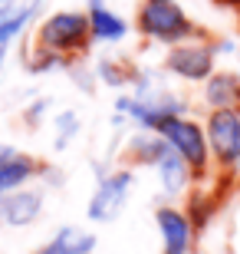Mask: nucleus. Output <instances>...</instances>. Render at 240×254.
Listing matches in <instances>:
<instances>
[{
    "label": "nucleus",
    "instance_id": "obj_20",
    "mask_svg": "<svg viewBox=\"0 0 240 254\" xmlns=\"http://www.w3.org/2000/svg\"><path fill=\"white\" fill-rule=\"evenodd\" d=\"M13 152H17V149H10V145H3V142H0V159H7V155H13Z\"/></svg>",
    "mask_w": 240,
    "mask_h": 254
},
{
    "label": "nucleus",
    "instance_id": "obj_21",
    "mask_svg": "<svg viewBox=\"0 0 240 254\" xmlns=\"http://www.w3.org/2000/svg\"><path fill=\"white\" fill-rule=\"evenodd\" d=\"M3 60H7V47H0V69H3Z\"/></svg>",
    "mask_w": 240,
    "mask_h": 254
},
{
    "label": "nucleus",
    "instance_id": "obj_4",
    "mask_svg": "<svg viewBox=\"0 0 240 254\" xmlns=\"http://www.w3.org/2000/svg\"><path fill=\"white\" fill-rule=\"evenodd\" d=\"M129 189H132V172H112V175H102L99 185H96L93 198H89V208H86V215L89 221H115L122 215V208L129 201Z\"/></svg>",
    "mask_w": 240,
    "mask_h": 254
},
{
    "label": "nucleus",
    "instance_id": "obj_9",
    "mask_svg": "<svg viewBox=\"0 0 240 254\" xmlns=\"http://www.w3.org/2000/svg\"><path fill=\"white\" fill-rule=\"evenodd\" d=\"M89 27H93V40L99 43H119L129 33V23L105 7V0H89Z\"/></svg>",
    "mask_w": 240,
    "mask_h": 254
},
{
    "label": "nucleus",
    "instance_id": "obj_3",
    "mask_svg": "<svg viewBox=\"0 0 240 254\" xmlns=\"http://www.w3.org/2000/svg\"><path fill=\"white\" fill-rule=\"evenodd\" d=\"M158 135L171 145V149L181 155V159L191 165V169L201 172L207 165V139H204V132L191 123V119H181V116H168L165 123L158 126Z\"/></svg>",
    "mask_w": 240,
    "mask_h": 254
},
{
    "label": "nucleus",
    "instance_id": "obj_11",
    "mask_svg": "<svg viewBox=\"0 0 240 254\" xmlns=\"http://www.w3.org/2000/svg\"><path fill=\"white\" fill-rule=\"evenodd\" d=\"M158 165V175H161V185H165V191L168 195H178V191H185V185H188V175H191V165H188L181 155H178L171 145H168L165 152H161V159L155 162Z\"/></svg>",
    "mask_w": 240,
    "mask_h": 254
},
{
    "label": "nucleus",
    "instance_id": "obj_13",
    "mask_svg": "<svg viewBox=\"0 0 240 254\" xmlns=\"http://www.w3.org/2000/svg\"><path fill=\"white\" fill-rule=\"evenodd\" d=\"M204 96H207V103L214 109H234L240 103V79L231 73H217V76H211Z\"/></svg>",
    "mask_w": 240,
    "mask_h": 254
},
{
    "label": "nucleus",
    "instance_id": "obj_16",
    "mask_svg": "<svg viewBox=\"0 0 240 254\" xmlns=\"http://www.w3.org/2000/svg\"><path fill=\"white\" fill-rule=\"evenodd\" d=\"M59 63H63V57H59V53H49V50L40 47L37 53L27 60V69H30V73H49V69H56Z\"/></svg>",
    "mask_w": 240,
    "mask_h": 254
},
{
    "label": "nucleus",
    "instance_id": "obj_10",
    "mask_svg": "<svg viewBox=\"0 0 240 254\" xmlns=\"http://www.w3.org/2000/svg\"><path fill=\"white\" fill-rule=\"evenodd\" d=\"M40 169V162L33 155H23V152H13L7 159H0V195H10V191L23 189Z\"/></svg>",
    "mask_w": 240,
    "mask_h": 254
},
{
    "label": "nucleus",
    "instance_id": "obj_15",
    "mask_svg": "<svg viewBox=\"0 0 240 254\" xmlns=\"http://www.w3.org/2000/svg\"><path fill=\"white\" fill-rule=\"evenodd\" d=\"M76 132H79V116L69 113V109L59 113L56 116V149H66L76 139Z\"/></svg>",
    "mask_w": 240,
    "mask_h": 254
},
{
    "label": "nucleus",
    "instance_id": "obj_14",
    "mask_svg": "<svg viewBox=\"0 0 240 254\" xmlns=\"http://www.w3.org/2000/svg\"><path fill=\"white\" fill-rule=\"evenodd\" d=\"M49 248L56 254H93L96 251V235H89V231H83V228H76V225H66V228L56 231Z\"/></svg>",
    "mask_w": 240,
    "mask_h": 254
},
{
    "label": "nucleus",
    "instance_id": "obj_12",
    "mask_svg": "<svg viewBox=\"0 0 240 254\" xmlns=\"http://www.w3.org/2000/svg\"><path fill=\"white\" fill-rule=\"evenodd\" d=\"M40 3H43V0H23L20 7H13L7 17L0 20V47H7L10 40H17L20 33L30 27V20L40 13Z\"/></svg>",
    "mask_w": 240,
    "mask_h": 254
},
{
    "label": "nucleus",
    "instance_id": "obj_19",
    "mask_svg": "<svg viewBox=\"0 0 240 254\" xmlns=\"http://www.w3.org/2000/svg\"><path fill=\"white\" fill-rule=\"evenodd\" d=\"M13 7H17V3H13V0H0V20L7 17V13H10V10H13Z\"/></svg>",
    "mask_w": 240,
    "mask_h": 254
},
{
    "label": "nucleus",
    "instance_id": "obj_2",
    "mask_svg": "<svg viewBox=\"0 0 240 254\" xmlns=\"http://www.w3.org/2000/svg\"><path fill=\"white\" fill-rule=\"evenodd\" d=\"M139 30L161 43H178L191 37V20L178 0H145L139 10Z\"/></svg>",
    "mask_w": 240,
    "mask_h": 254
},
{
    "label": "nucleus",
    "instance_id": "obj_18",
    "mask_svg": "<svg viewBox=\"0 0 240 254\" xmlns=\"http://www.w3.org/2000/svg\"><path fill=\"white\" fill-rule=\"evenodd\" d=\"M47 109H49V99H37V103L30 106V113H27V119H30V126H37V123H40V116L47 113Z\"/></svg>",
    "mask_w": 240,
    "mask_h": 254
},
{
    "label": "nucleus",
    "instance_id": "obj_1",
    "mask_svg": "<svg viewBox=\"0 0 240 254\" xmlns=\"http://www.w3.org/2000/svg\"><path fill=\"white\" fill-rule=\"evenodd\" d=\"M40 47L49 50V53H59V57H69V53H83L93 40V27H89V13L83 10H56L49 13L37 30Z\"/></svg>",
    "mask_w": 240,
    "mask_h": 254
},
{
    "label": "nucleus",
    "instance_id": "obj_8",
    "mask_svg": "<svg viewBox=\"0 0 240 254\" xmlns=\"http://www.w3.org/2000/svg\"><path fill=\"white\" fill-rule=\"evenodd\" d=\"M155 221H158V231H161V241H165V254H188V248H191L188 218L175 208H158Z\"/></svg>",
    "mask_w": 240,
    "mask_h": 254
},
{
    "label": "nucleus",
    "instance_id": "obj_7",
    "mask_svg": "<svg viewBox=\"0 0 240 254\" xmlns=\"http://www.w3.org/2000/svg\"><path fill=\"white\" fill-rule=\"evenodd\" d=\"M165 66L181 79H207L214 69V53L207 47H175L168 53Z\"/></svg>",
    "mask_w": 240,
    "mask_h": 254
},
{
    "label": "nucleus",
    "instance_id": "obj_22",
    "mask_svg": "<svg viewBox=\"0 0 240 254\" xmlns=\"http://www.w3.org/2000/svg\"><path fill=\"white\" fill-rule=\"evenodd\" d=\"M40 254H56V251H53V248H49V245H47V248H43V251H40Z\"/></svg>",
    "mask_w": 240,
    "mask_h": 254
},
{
    "label": "nucleus",
    "instance_id": "obj_17",
    "mask_svg": "<svg viewBox=\"0 0 240 254\" xmlns=\"http://www.w3.org/2000/svg\"><path fill=\"white\" fill-rule=\"evenodd\" d=\"M96 69H99V76H102L109 86H122V83H125V73H122V69L112 63V60H99V66H96Z\"/></svg>",
    "mask_w": 240,
    "mask_h": 254
},
{
    "label": "nucleus",
    "instance_id": "obj_5",
    "mask_svg": "<svg viewBox=\"0 0 240 254\" xmlns=\"http://www.w3.org/2000/svg\"><path fill=\"white\" fill-rule=\"evenodd\" d=\"M207 145L224 165L240 162V116L237 109H214L207 119Z\"/></svg>",
    "mask_w": 240,
    "mask_h": 254
},
{
    "label": "nucleus",
    "instance_id": "obj_6",
    "mask_svg": "<svg viewBox=\"0 0 240 254\" xmlns=\"http://www.w3.org/2000/svg\"><path fill=\"white\" fill-rule=\"evenodd\" d=\"M43 211V191L37 189H17L10 195H0V221L10 228L33 225Z\"/></svg>",
    "mask_w": 240,
    "mask_h": 254
}]
</instances>
